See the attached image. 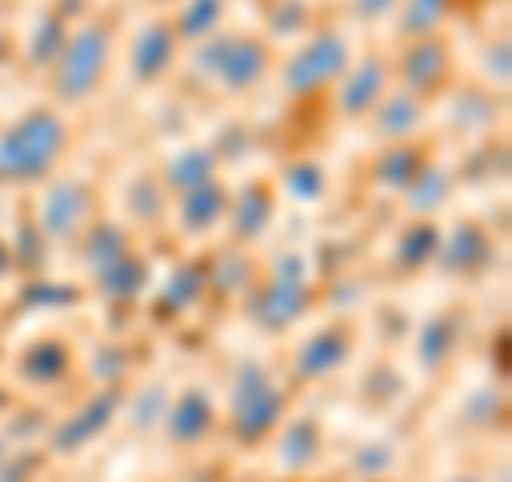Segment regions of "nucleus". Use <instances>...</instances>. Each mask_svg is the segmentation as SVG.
<instances>
[{"label":"nucleus","instance_id":"9d476101","mask_svg":"<svg viewBox=\"0 0 512 482\" xmlns=\"http://www.w3.org/2000/svg\"><path fill=\"white\" fill-rule=\"evenodd\" d=\"M218 18H222V0H188V9L180 13V26L171 30L175 39H210Z\"/></svg>","mask_w":512,"mask_h":482},{"label":"nucleus","instance_id":"f8f14e48","mask_svg":"<svg viewBox=\"0 0 512 482\" xmlns=\"http://www.w3.org/2000/svg\"><path fill=\"white\" fill-rule=\"evenodd\" d=\"M453 482H474V478H453Z\"/></svg>","mask_w":512,"mask_h":482},{"label":"nucleus","instance_id":"423d86ee","mask_svg":"<svg viewBox=\"0 0 512 482\" xmlns=\"http://www.w3.org/2000/svg\"><path fill=\"white\" fill-rule=\"evenodd\" d=\"M338 107L342 116H359V111H372L384 99V86H389V69L380 60H363L355 69H346L338 77Z\"/></svg>","mask_w":512,"mask_h":482},{"label":"nucleus","instance_id":"39448f33","mask_svg":"<svg viewBox=\"0 0 512 482\" xmlns=\"http://www.w3.org/2000/svg\"><path fill=\"white\" fill-rule=\"evenodd\" d=\"M86 214H90V197L82 184L73 180H52V188H47L43 197V227L47 235L56 239H69L86 227Z\"/></svg>","mask_w":512,"mask_h":482},{"label":"nucleus","instance_id":"20e7f679","mask_svg":"<svg viewBox=\"0 0 512 482\" xmlns=\"http://www.w3.org/2000/svg\"><path fill=\"white\" fill-rule=\"evenodd\" d=\"M346 69H350V47H346V39L333 35V30H325V35L308 39L291 60H286L282 86L291 90V94H316L320 86L338 82Z\"/></svg>","mask_w":512,"mask_h":482},{"label":"nucleus","instance_id":"9b49d317","mask_svg":"<svg viewBox=\"0 0 512 482\" xmlns=\"http://www.w3.org/2000/svg\"><path fill=\"white\" fill-rule=\"evenodd\" d=\"M397 5V0H355V9L363 13V18H380V13H389Z\"/></svg>","mask_w":512,"mask_h":482},{"label":"nucleus","instance_id":"1a4fd4ad","mask_svg":"<svg viewBox=\"0 0 512 482\" xmlns=\"http://www.w3.org/2000/svg\"><path fill=\"white\" fill-rule=\"evenodd\" d=\"M222 192L218 184H201V188H188V197H184V227L188 231H201V227H210L214 218H222Z\"/></svg>","mask_w":512,"mask_h":482},{"label":"nucleus","instance_id":"7ed1b4c3","mask_svg":"<svg viewBox=\"0 0 512 482\" xmlns=\"http://www.w3.org/2000/svg\"><path fill=\"white\" fill-rule=\"evenodd\" d=\"M197 64H201L205 77H214V86L248 90V86L261 82L269 52H265V43H256L248 35H210L201 43Z\"/></svg>","mask_w":512,"mask_h":482},{"label":"nucleus","instance_id":"f257e3e1","mask_svg":"<svg viewBox=\"0 0 512 482\" xmlns=\"http://www.w3.org/2000/svg\"><path fill=\"white\" fill-rule=\"evenodd\" d=\"M69 150V124L56 107H30L0 133V184H35Z\"/></svg>","mask_w":512,"mask_h":482},{"label":"nucleus","instance_id":"0eeeda50","mask_svg":"<svg viewBox=\"0 0 512 482\" xmlns=\"http://www.w3.org/2000/svg\"><path fill=\"white\" fill-rule=\"evenodd\" d=\"M171 60H175V30L167 22H154L133 39L128 69H133L137 82H154V77H163L171 69Z\"/></svg>","mask_w":512,"mask_h":482},{"label":"nucleus","instance_id":"6e6552de","mask_svg":"<svg viewBox=\"0 0 512 482\" xmlns=\"http://www.w3.org/2000/svg\"><path fill=\"white\" fill-rule=\"evenodd\" d=\"M402 73H406L410 86H431V82H440V73H444V47L431 39V35L414 39L410 56L402 60Z\"/></svg>","mask_w":512,"mask_h":482},{"label":"nucleus","instance_id":"ddd939ff","mask_svg":"<svg viewBox=\"0 0 512 482\" xmlns=\"http://www.w3.org/2000/svg\"><path fill=\"white\" fill-rule=\"evenodd\" d=\"M235 482H248V478H235Z\"/></svg>","mask_w":512,"mask_h":482},{"label":"nucleus","instance_id":"f03ea898","mask_svg":"<svg viewBox=\"0 0 512 482\" xmlns=\"http://www.w3.org/2000/svg\"><path fill=\"white\" fill-rule=\"evenodd\" d=\"M111 64V35L107 26L86 22L77 35L60 47V60L52 64V94L60 103H82L103 86Z\"/></svg>","mask_w":512,"mask_h":482}]
</instances>
